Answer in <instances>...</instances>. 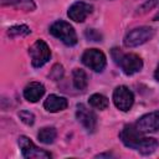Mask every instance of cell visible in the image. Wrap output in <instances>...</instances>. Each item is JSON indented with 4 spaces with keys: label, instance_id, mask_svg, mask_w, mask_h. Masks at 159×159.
Here are the masks:
<instances>
[{
    "label": "cell",
    "instance_id": "6da1fadb",
    "mask_svg": "<svg viewBox=\"0 0 159 159\" xmlns=\"http://www.w3.org/2000/svg\"><path fill=\"white\" fill-rule=\"evenodd\" d=\"M120 140L128 148L135 149L142 154H152L158 148V140L154 138L145 137L144 133L139 132L135 124H127L119 133Z\"/></svg>",
    "mask_w": 159,
    "mask_h": 159
},
{
    "label": "cell",
    "instance_id": "8992f818",
    "mask_svg": "<svg viewBox=\"0 0 159 159\" xmlns=\"http://www.w3.org/2000/svg\"><path fill=\"white\" fill-rule=\"evenodd\" d=\"M17 143H19V147L21 149V153H22L24 158H27V159H47V158H51V154L48 152L37 148L34 144V142L30 138H27L26 135H20Z\"/></svg>",
    "mask_w": 159,
    "mask_h": 159
},
{
    "label": "cell",
    "instance_id": "cb8c5ba5",
    "mask_svg": "<svg viewBox=\"0 0 159 159\" xmlns=\"http://www.w3.org/2000/svg\"><path fill=\"white\" fill-rule=\"evenodd\" d=\"M154 20H155V21H159V11H158V14L154 16Z\"/></svg>",
    "mask_w": 159,
    "mask_h": 159
},
{
    "label": "cell",
    "instance_id": "d6986e66",
    "mask_svg": "<svg viewBox=\"0 0 159 159\" xmlns=\"http://www.w3.org/2000/svg\"><path fill=\"white\" fill-rule=\"evenodd\" d=\"M19 117L27 125H32L35 123V116L31 112H29V111H21V112H19Z\"/></svg>",
    "mask_w": 159,
    "mask_h": 159
},
{
    "label": "cell",
    "instance_id": "277c9868",
    "mask_svg": "<svg viewBox=\"0 0 159 159\" xmlns=\"http://www.w3.org/2000/svg\"><path fill=\"white\" fill-rule=\"evenodd\" d=\"M29 53L31 57V63L34 67H42L46 62H48L51 57V50L47 43L39 39L36 40L29 48Z\"/></svg>",
    "mask_w": 159,
    "mask_h": 159
},
{
    "label": "cell",
    "instance_id": "2e32d148",
    "mask_svg": "<svg viewBox=\"0 0 159 159\" xmlns=\"http://www.w3.org/2000/svg\"><path fill=\"white\" fill-rule=\"evenodd\" d=\"M56 135H57V132L53 127H43L39 130L37 133V138L41 143L43 144H51L55 142L56 139Z\"/></svg>",
    "mask_w": 159,
    "mask_h": 159
},
{
    "label": "cell",
    "instance_id": "5b68a950",
    "mask_svg": "<svg viewBox=\"0 0 159 159\" xmlns=\"http://www.w3.org/2000/svg\"><path fill=\"white\" fill-rule=\"evenodd\" d=\"M154 36V30L149 26H140L135 27L129 31L124 37V46L125 47H137L139 45L145 43Z\"/></svg>",
    "mask_w": 159,
    "mask_h": 159
},
{
    "label": "cell",
    "instance_id": "7c38bea8",
    "mask_svg": "<svg viewBox=\"0 0 159 159\" xmlns=\"http://www.w3.org/2000/svg\"><path fill=\"white\" fill-rule=\"evenodd\" d=\"M45 93V87L40 82H30L25 88H24V97L26 101L35 103L37 102Z\"/></svg>",
    "mask_w": 159,
    "mask_h": 159
},
{
    "label": "cell",
    "instance_id": "5bb4252c",
    "mask_svg": "<svg viewBox=\"0 0 159 159\" xmlns=\"http://www.w3.org/2000/svg\"><path fill=\"white\" fill-rule=\"evenodd\" d=\"M1 5L14 6L16 9L25 10V11H34L36 9L34 0H1Z\"/></svg>",
    "mask_w": 159,
    "mask_h": 159
},
{
    "label": "cell",
    "instance_id": "ffe728a7",
    "mask_svg": "<svg viewBox=\"0 0 159 159\" xmlns=\"http://www.w3.org/2000/svg\"><path fill=\"white\" fill-rule=\"evenodd\" d=\"M63 75V67L61 65H55L50 72V77L53 80V81H58Z\"/></svg>",
    "mask_w": 159,
    "mask_h": 159
},
{
    "label": "cell",
    "instance_id": "3957f363",
    "mask_svg": "<svg viewBox=\"0 0 159 159\" xmlns=\"http://www.w3.org/2000/svg\"><path fill=\"white\" fill-rule=\"evenodd\" d=\"M50 34L56 39L61 40L67 46H73L77 43V35L75 29L72 27V25L63 20L55 21L50 26Z\"/></svg>",
    "mask_w": 159,
    "mask_h": 159
},
{
    "label": "cell",
    "instance_id": "7402d4cb",
    "mask_svg": "<svg viewBox=\"0 0 159 159\" xmlns=\"http://www.w3.org/2000/svg\"><path fill=\"white\" fill-rule=\"evenodd\" d=\"M86 36H87L89 40H92V41H101V39H102L101 34H99V32H97V31H96V30H93V29L87 30V31H86Z\"/></svg>",
    "mask_w": 159,
    "mask_h": 159
},
{
    "label": "cell",
    "instance_id": "8fae6325",
    "mask_svg": "<svg viewBox=\"0 0 159 159\" xmlns=\"http://www.w3.org/2000/svg\"><path fill=\"white\" fill-rule=\"evenodd\" d=\"M92 10H93L92 5H89L84 1H76L70 6L67 15L75 22H83L86 20V17L92 12Z\"/></svg>",
    "mask_w": 159,
    "mask_h": 159
},
{
    "label": "cell",
    "instance_id": "ba28073f",
    "mask_svg": "<svg viewBox=\"0 0 159 159\" xmlns=\"http://www.w3.org/2000/svg\"><path fill=\"white\" fill-rule=\"evenodd\" d=\"M113 102L119 111L127 112L134 103V94L127 86H118L113 91Z\"/></svg>",
    "mask_w": 159,
    "mask_h": 159
},
{
    "label": "cell",
    "instance_id": "4fadbf2b",
    "mask_svg": "<svg viewBox=\"0 0 159 159\" xmlns=\"http://www.w3.org/2000/svg\"><path fill=\"white\" fill-rule=\"evenodd\" d=\"M67 104H68L67 99L65 97H61V96H57V94H50L43 102L45 109L51 112V113H56V112L66 109Z\"/></svg>",
    "mask_w": 159,
    "mask_h": 159
},
{
    "label": "cell",
    "instance_id": "ac0fdd59",
    "mask_svg": "<svg viewBox=\"0 0 159 159\" xmlns=\"http://www.w3.org/2000/svg\"><path fill=\"white\" fill-rule=\"evenodd\" d=\"M31 32V30L29 29V26L26 25H16L9 29L7 34L10 37H19V36H26Z\"/></svg>",
    "mask_w": 159,
    "mask_h": 159
},
{
    "label": "cell",
    "instance_id": "52a82bcc",
    "mask_svg": "<svg viewBox=\"0 0 159 159\" xmlns=\"http://www.w3.org/2000/svg\"><path fill=\"white\" fill-rule=\"evenodd\" d=\"M82 62L84 66L91 68L94 72H102L106 67L107 60L102 51L97 48H88L82 55Z\"/></svg>",
    "mask_w": 159,
    "mask_h": 159
},
{
    "label": "cell",
    "instance_id": "e0dca14e",
    "mask_svg": "<svg viewBox=\"0 0 159 159\" xmlns=\"http://www.w3.org/2000/svg\"><path fill=\"white\" fill-rule=\"evenodd\" d=\"M91 107L96 108V109H99V111H103L106 109L108 106H109V102H108V98L103 94H99V93H94L89 97L88 99Z\"/></svg>",
    "mask_w": 159,
    "mask_h": 159
},
{
    "label": "cell",
    "instance_id": "44dd1931",
    "mask_svg": "<svg viewBox=\"0 0 159 159\" xmlns=\"http://www.w3.org/2000/svg\"><path fill=\"white\" fill-rule=\"evenodd\" d=\"M157 2H158V0H149V1H147L145 4H143V5L138 9V12H139V14H143V12L150 10L152 7H154V6L157 5Z\"/></svg>",
    "mask_w": 159,
    "mask_h": 159
},
{
    "label": "cell",
    "instance_id": "9c48e42d",
    "mask_svg": "<svg viewBox=\"0 0 159 159\" xmlns=\"http://www.w3.org/2000/svg\"><path fill=\"white\" fill-rule=\"evenodd\" d=\"M76 117H77L78 122L86 128L87 132H89V133L94 132V129L97 127V117L92 109H89L84 104L80 103V104H77Z\"/></svg>",
    "mask_w": 159,
    "mask_h": 159
},
{
    "label": "cell",
    "instance_id": "7a4b0ae2",
    "mask_svg": "<svg viewBox=\"0 0 159 159\" xmlns=\"http://www.w3.org/2000/svg\"><path fill=\"white\" fill-rule=\"evenodd\" d=\"M112 57L114 58L116 63L120 66L122 71L128 76L139 72L143 67L142 58L135 53H122L118 48H113Z\"/></svg>",
    "mask_w": 159,
    "mask_h": 159
},
{
    "label": "cell",
    "instance_id": "9a60e30c",
    "mask_svg": "<svg viewBox=\"0 0 159 159\" xmlns=\"http://www.w3.org/2000/svg\"><path fill=\"white\" fill-rule=\"evenodd\" d=\"M72 78H73V86L78 91H84L87 88L88 80H87V75H86V72L83 70L75 68L73 72H72Z\"/></svg>",
    "mask_w": 159,
    "mask_h": 159
},
{
    "label": "cell",
    "instance_id": "603a6c76",
    "mask_svg": "<svg viewBox=\"0 0 159 159\" xmlns=\"http://www.w3.org/2000/svg\"><path fill=\"white\" fill-rule=\"evenodd\" d=\"M154 77H155V80H157V81H159V65H158V67H157V70H155Z\"/></svg>",
    "mask_w": 159,
    "mask_h": 159
},
{
    "label": "cell",
    "instance_id": "30bf717a",
    "mask_svg": "<svg viewBox=\"0 0 159 159\" xmlns=\"http://www.w3.org/2000/svg\"><path fill=\"white\" fill-rule=\"evenodd\" d=\"M135 127L142 133L157 132L159 129V111H155V112L147 113V114L142 116L137 120Z\"/></svg>",
    "mask_w": 159,
    "mask_h": 159
}]
</instances>
